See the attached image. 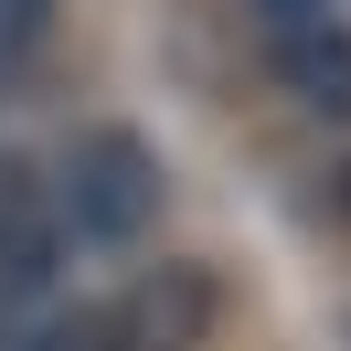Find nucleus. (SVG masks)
<instances>
[{"label": "nucleus", "mask_w": 351, "mask_h": 351, "mask_svg": "<svg viewBox=\"0 0 351 351\" xmlns=\"http://www.w3.org/2000/svg\"><path fill=\"white\" fill-rule=\"evenodd\" d=\"M160 192H171V171H160V149L138 128H86L43 181L64 245H138L160 223Z\"/></svg>", "instance_id": "nucleus-1"}, {"label": "nucleus", "mask_w": 351, "mask_h": 351, "mask_svg": "<svg viewBox=\"0 0 351 351\" xmlns=\"http://www.w3.org/2000/svg\"><path fill=\"white\" fill-rule=\"evenodd\" d=\"M53 256H64V234H53L43 171H32V160H0V308H32V298H43Z\"/></svg>", "instance_id": "nucleus-2"}, {"label": "nucleus", "mask_w": 351, "mask_h": 351, "mask_svg": "<svg viewBox=\"0 0 351 351\" xmlns=\"http://www.w3.org/2000/svg\"><path fill=\"white\" fill-rule=\"evenodd\" d=\"M277 75L298 86V107L351 117V32H341V22H319V11H287V22H277Z\"/></svg>", "instance_id": "nucleus-3"}, {"label": "nucleus", "mask_w": 351, "mask_h": 351, "mask_svg": "<svg viewBox=\"0 0 351 351\" xmlns=\"http://www.w3.org/2000/svg\"><path fill=\"white\" fill-rule=\"evenodd\" d=\"M53 11H64V0H0V86H11V75H22L32 53H43Z\"/></svg>", "instance_id": "nucleus-4"}, {"label": "nucleus", "mask_w": 351, "mask_h": 351, "mask_svg": "<svg viewBox=\"0 0 351 351\" xmlns=\"http://www.w3.org/2000/svg\"><path fill=\"white\" fill-rule=\"evenodd\" d=\"M330 213H341V223H351V171H341V192H330Z\"/></svg>", "instance_id": "nucleus-5"}]
</instances>
